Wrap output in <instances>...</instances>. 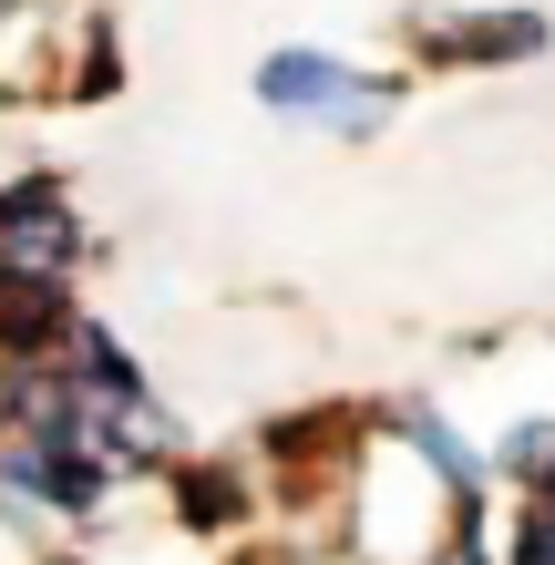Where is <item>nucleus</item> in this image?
<instances>
[{"label": "nucleus", "mask_w": 555, "mask_h": 565, "mask_svg": "<svg viewBox=\"0 0 555 565\" xmlns=\"http://www.w3.org/2000/svg\"><path fill=\"white\" fill-rule=\"evenodd\" d=\"M11 483L52 493L62 514H93V504H104V462H93L83 443H52V431H31V443L11 452Z\"/></svg>", "instance_id": "5"}, {"label": "nucleus", "mask_w": 555, "mask_h": 565, "mask_svg": "<svg viewBox=\"0 0 555 565\" xmlns=\"http://www.w3.org/2000/svg\"><path fill=\"white\" fill-rule=\"evenodd\" d=\"M73 247H83V226H73V206H62V185L21 175L11 195H0V268L62 278V268H73Z\"/></svg>", "instance_id": "3"}, {"label": "nucleus", "mask_w": 555, "mask_h": 565, "mask_svg": "<svg viewBox=\"0 0 555 565\" xmlns=\"http://www.w3.org/2000/svg\"><path fill=\"white\" fill-rule=\"evenodd\" d=\"M257 104H278V114H340L350 135H361V124L391 114V93L361 83V73H350V62H330V52H278L268 73H257Z\"/></svg>", "instance_id": "1"}, {"label": "nucleus", "mask_w": 555, "mask_h": 565, "mask_svg": "<svg viewBox=\"0 0 555 565\" xmlns=\"http://www.w3.org/2000/svg\"><path fill=\"white\" fill-rule=\"evenodd\" d=\"M402 431H412L421 452H433V473H442V483H483V462H473V443H463V431H442L433 412H402Z\"/></svg>", "instance_id": "6"}, {"label": "nucleus", "mask_w": 555, "mask_h": 565, "mask_svg": "<svg viewBox=\"0 0 555 565\" xmlns=\"http://www.w3.org/2000/svg\"><path fill=\"white\" fill-rule=\"evenodd\" d=\"M421 52L494 73V62H535L545 52V21L535 11H452V21H421Z\"/></svg>", "instance_id": "4"}, {"label": "nucleus", "mask_w": 555, "mask_h": 565, "mask_svg": "<svg viewBox=\"0 0 555 565\" xmlns=\"http://www.w3.org/2000/svg\"><path fill=\"white\" fill-rule=\"evenodd\" d=\"M504 473H525V483L555 473V422H525V431H514V443H504Z\"/></svg>", "instance_id": "7"}, {"label": "nucleus", "mask_w": 555, "mask_h": 565, "mask_svg": "<svg viewBox=\"0 0 555 565\" xmlns=\"http://www.w3.org/2000/svg\"><path fill=\"white\" fill-rule=\"evenodd\" d=\"M514 565H555V493H535V514L514 524Z\"/></svg>", "instance_id": "8"}, {"label": "nucleus", "mask_w": 555, "mask_h": 565, "mask_svg": "<svg viewBox=\"0 0 555 565\" xmlns=\"http://www.w3.org/2000/svg\"><path fill=\"white\" fill-rule=\"evenodd\" d=\"M185 514H195V524H237V483H216V473H185Z\"/></svg>", "instance_id": "9"}, {"label": "nucleus", "mask_w": 555, "mask_h": 565, "mask_svg": "<svg viewBox=\"0 0 555 565\" xmlns=\"http://www.w3.org/2000/svg\"><path fill=\"white\" fill-rule=\"evenodd\" d=\"M73 340H83V319H73V298H62V278L0 268V360H11V371H42V360L73 350Z\"/></svg>", "instance_id": "2"}]
</instances>
